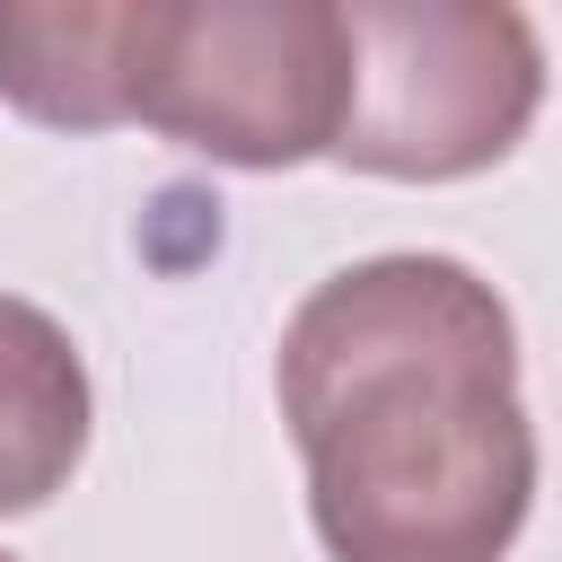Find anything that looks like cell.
<instances>
[{"instance_id": "6da1fadb", "label": "cell", "mask_w": 562, "mask_h": 562, "mask_svg": "<svg viewBox=\"0 0 562 562\" xmlns=\"http://www.w3.org/2000/svg\"><path fill=\"white\" fill-rule=\"evenodd\" d=\"M272 386L334 562H509L536 509V422L509 299L474 263L325 272L281 325Z\"/></svg>"}, {"instance_id": "7a4b0ae2", "label": "cell", "mask_w": 562, "mask_h": 562, "mask_svg": "<svg viewBox=\"0 0 562 562\" xmlns=\"http://www.w3.org/2000/svg\"><path fill=\"white\" fill-rule=\"evenodd\" d=\"M351 35L334 0H123V123L220 167H307L334 149Z\"/></svg>"}, {"instance_id": "3957f363", "label": "cell", "mask_w": 562, "mask_h": 562, "mask_svg": "<svg viewBox=\"0 0 562 562\" xmlns=\"http://www.w3.org/2000/svg\"><path fill=\"white\" fill-rule=\"evenodd\" d=\"M351 88L334 149L386 184H448L509 158L544 105V44L527 9L483 0H360L342 9Z\"/></svg>"}, {"instance_id": "277c9868", "label": "cell", "mask_w": 562, "mask_h": 562, "mask_svg": "<svg viewBox=\"0 0 562 562\" xmlns=\"http://www.w3.org/2000/svg\"><path fill=\"white\" fill-rule=\"evenodd\" d=\"M88 457V360L35 307L0 290V518L44 509Z\"/></svg>"}, {"instance_id": "5b68a950", "label": "cell", "mask_w": 562, "mask_h": 562, "mask_svg": "<svg viewBox=\"0 0 562 562\" xmlns=\"http://www.w3.org/2000/svg\"><path fill=\"white\" fill-rule=\"evenodd\" d=\"M0 97L53 132H114L123 0H0Z\"/></svg>"}, {"instance_id": "8992f818", "label": "cell", "mask_w": 562, "mask_h": 562, "mask_svg": "<svg viewBox=\"0 0 562 562\" xmlns=\"http://www.w3.org/2000/svg\"><path fill=\"white\" fill-rule=\"evenodd\" d=\"M0 562H18V553H0Z\"/></svg>"}]
</instances>
